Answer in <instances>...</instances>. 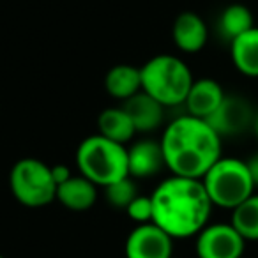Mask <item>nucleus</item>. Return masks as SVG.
<instances>
[{"mask_svg": "<svg viewBox=\"0 0 258 258\" xmlns=\"http://www.w3.org/2000/svg\"><path fill=\"white\" fill-rule=\"evenodd\" d=\"M214 207L233 211L254 193V179L247 161L239 158H219L202 179Z\"/></svg>", "mask_w": 258, "mask_h": 258, "instance_id": "obj_5", "label": "nucleus"}, {"mask_svg": "<svg viewBox=\"0 0 258 258\" xmlns=\"http://www.w3.org/2000/svg\"><path fill=\"white\" fill-rule=\"evenodd\" d=\"M97 129L99 135H103L108 140H113L117 144L125 145L131 138L135 137L137 129H135L133 120L129 118L124 108H106L97 117Z\"/></svg>", "mask_w": 258, "mask_h": 258, "instance_id": "obj_17", "label": "nucleus"}, {"mask_svg": "<svg viewBox=\"0 0 258 258\" xmlns=\"http://www.w3.org/2000/svg\"><path fill=\"white\" fill-rule=\"evenodd\" d=\"M230 57L240 75L258 78V27L230 41Z\"/></svg>", "mask_w": 258, "mask_h": 258, "instance_id": "obj_15", "label": "nucleus"}, {"mask_svg": "<svg viewBox=\"0 0 258 258\" xmlns=\"http://www.w3.org/2000/svg\"><path fill=\"white\" fill-rule=\"evenodd\" d=\"M104 89L115 99L125 101L142 90L140 68L131 64L113 66L104 76Z\"/></svg>", "mask_w": 258, "mask_h": 258, "instance_id": "obj_16", "label": "nucleus"}, {"mask_svg": "<svg viewBox=\"0 0 258 258\" xmlns=\"http://www.w3.org/2000/svg\"><path fill=\"white\" fill-rule=\"evenodd\" d=\"M172 37L175 46L180 51H184V53H198L207 44L209 39L207 23L197 13L184 11L173 22Z\"/></svg>", "mask_w": 258, "mask_h": 258, "instance_id": "obj_10", "label": "nucleus"}, {"mask_svg": "<svg viewBox=\"0 0 258 258\" xmlns=\"http://www.w3.org/2000/svg\"><path fill=\"white\" fill-rule=\"evenodd\" d=\"M152 223L172 239L197 237L209 225L212 202L202 179L170 175L151 195Z\"/></svg>", "mask_w": 258, "mask_h": 258, "instance_id": "obj_1", "label": "nucleus"}, {"mask_svg": "<svg viewBox=\"0 0 258 258\" xmlns=\"http://www.w3.org/2000/svg\"><path fill=\"white\" fill-rule=\"evenodd\" d=\"M0 258H4V256H2V254H0Z\"/></svg>", "mask_w": 258, "mask_h": 258, "instance_id": "obj_25", "label": "nucleus"}, {"mask_svg": "<svg viewBox=\"0 0 258 258\" xmlns=\"http://www.w3.org/2000/svg\"><path fill=\"white\" fill-rule=\"evenodd\" d=\"M254 159H256V161H258V152H256V156H254Z\"/></svg>", "mask_w": 258, "mask_h": 258, "instance_id": "obj_24", "label": "nucleus"}, {"mask_svg": "<svg viewBox=\"0 0 258 258\" xmlns=\"http://www.w3.org/2000/svg\"><path fill=\"white\" fill-rule=\"evenodd\" d=\"M253 27V13L242 4H230L228 8L223 9L221 16H219V32L228 41L242 36Z\"/></svg>", "mask_w": 258, "mask_h": 258, "instance_id": "obj_18", "label": "nucleus"}, {"mask_svg": "<svg viewBox=\"0 0 258 258\" xmlns=\"http://www.w3.org/2000/svg\"><path fill=\"white\" fill-rule=\"evenodd\" d=\"M254 115L249 103L239 96H226L219 108L205 120L212 125L219 137H233L242 133L247 125H253Z\"/></svg>", "mask_w": 258, "mask_h": 258, "instance_id": "obj_9", "label": "nucleus"}, {"mask_svg": "<svg viewBox=\"0 0 258 258\" xmlns=\"http://www.w3.org/2000/svg\"><path fill=\"white\" fill-rule=\"evenodd\" d=\"M9 187L16 202L25 207L39 209L57 200V184L51 166L37 158H22L9 173Z\"/></svg>", "mask_w": 258, "mask_h": 258, "instance_id": "obj_6", "label": "nucleus"}, {"mask_svg": "<svg viewBox=\"0 0 258 258\" xmlns=\"http://www.w3.org/2000/svg\"><path fill=\"white\" fill-rule=\"evenodd\" d=\"M125 113L133 120L137 133H151L156 131L165 120V106L161 103L140 90L133 97L124 101Z\"/></svg>", "mask_w": 258, "mask_h": 258, "instance_id": "obj_12", "label": "nucleus"}, {"mask_svg": "<svg viewBox=\"0 0 258 258\" xmlns=\"http://www.w3.org/2000/svg\"><path fill=\"white\" fill-rule=\"evenodd\" d=\"M127 216L138 225H145V223H152V200L151 197H144L138 195L131 204L125 209Z\"/></svg>", "mask_w": 258, "mask_h": 258, "instance_id": "obj_21", "label": "nucleus"}, {"mask_svg": "<svg viewBox=\"0 0 258 258\" xmlns=\"http://www.w3.org/2000/svg\"><path fill=\"white\" fill-rule=\"evenodd\" d=\"M165 165L161 142L142 140L127 149V168L129 177L133 179H149L158 175Z\"/></svg>", "mask_w": 258, "mask_h": 258, "instance_id": "obj_11", "label": "nucleus"}, {"mask_svg": "<svg viewBox=\"0 0 258 258\" xmlns=\"http://www.w3.org/2000/svg\"><path fill=\"white\" fill-rule=\"evenodd\" d=\"M104 197L108 204L113 205L115 209H127V205L138 197L137 182L133 177H124V179L111 182L110 186L104 187Z\"/></svg>", "mask_w": 258, "mask_h": 258, "instance_id": "obj_20", "label": "nucleus"}, {"mask_svg": "<svg viewBox=\"0 0 258 258\" xmlns=\"http://www.w3.org/2000/svg\"><path fill=\"white\" fill-rule=\"evenodd\" d=\"M76 166L90 182L106 187L111 182L129 177L127 149L99 133L92 135L82 140L76 149Z\"/></svg>", "mask_w": 258, "mask_h": 258, "instance_id": "obj_4", "label": "nucleus"}, {"mask_svg": "<svg viewBox=\"0 0 258 258\" xmlns=\"http://www.w3.org/2000/svg\"><path fill=\"white\" fill-rule=\"evenodd\" d=\"M51 175H53V180H55V184H57V187L73 177L71 175V170H69V166H66V165H55V166H51Z\"/></svg>", "mask_w": 258, "mask_h": 258, "instance_id": "obj_22", "label": "nucleus"}, {"mask_svg": "<svg viewBox=\"0 0 258 258\" xmlns=\"http://www.w3.org/2000/svg\"><path fill=\"white\" fill-rule=\"evenodd\" d=\"M244 247L246 239L232 223H209L195 242L198 258H242Z\"/></svg>", "mask_w": 258, "mask_h": 258, "instance_id": "obj_7", "label": "nucleus"}, {"mask_svg": "<svg viewBox=\"0 0 258 258\" xmlns=\"http://www.w3.org/2000/svg\"><path fill=\"white\" fill-rule=\"evenodd\" d=\"M172 258H173V256H172Z\"/></svg>", "mask_w": 258, "mask_h": 258, "instance_id": "obj_26", "label": "nucleus"}, {"mask_svg": "<svg viewBox=\"0 0 258 258\" xmlns=\"http://www.w3.org/2000/svg\"><path fill=\"white\" fill-rule=\"evenodd\" d=\"M232 226L246 240H258V195L253 193L249 198L237 205L232 211Z\"/></svg>", "mask_w": 258, "mask_h": 258, "instance_id": "obj_19", "label": "nucleus"}, {"mask_svg": "<svg viewBox=\"0 0 258 258\" xmlns=\"http://www.w3.org/2000/svg\"><path fill=\"white\" fill-rule=\"evenodd\" d=\"M161 149L172 175L204 179L221 158V137L205 118L186 113L173 118L163 131Z\"/></svg>", "mask_w": 258, "mask_h": 258, "instance_id": "obj_2", "label": "nucleus"}, {"mask_svg": "<svg viewBox=\"0 0 258 258\" xmlns=\"http://www.w3.org/2000/svg\"><path fill=\"white\" fill-rule=\"evenodd\" d=\"M225 97L226 94L219 82L212 78H200L193 82L184 104L189 115L207 118L218 110Z\"/></svg>", "mask_w": 258, "mask_h": 258, "instance_id": "obj_13", "label": "nucleus"}, {"mask_svg": "<svg viewBox=\"0 0 258 258\" xmlns=\"http://www.w3.org/2000/svg\"><path fill=\"white\" fill-rule=\"evenodd\" d=\"M57 200L69 211H89L97 200V186L83 175L71 177L57 187Z\"/></svg>", "mask_w": 258, "mask_h": 258, "instance_id": "obj_14", "label": "nucleus"}, {"mask_svg": "<svg viewBox=\"0 0 258 258\" xmlns=\"http://www.w3.org/2000/svg\"><path fill=\"white\" fill-rule=\"evenodd\" d=\"M142 90L165 108L184 104L195 78L182 58L175 55H156L140 68Z\"/></svg>", "mask_w": 258, "mask_h": 258, "instance_id": "obj_3", "label": "nucleus"}, {"mask_svg": "<svg viewBox=\"0 0 258 258\" xmlns=\"http://www.w3.org/2000/svg\"><path fill=\"white\" fill-rule=\"evenodd\" d=\"M125 258H172L173 239L154 223L138 225L124 244Z\"/></svg>", "mask_w": 258, "mask_h": 258, "instance_id": "obj_8", "label": "nucleus"}, {"mask_svg": "<svg viewBox=\"0 0 258 258\" xmlns=\"http://www.w3.org/2000/svg\"><path fill=\"white\" fill-rule=\"evenodd\" d=\"M253 129H254V133H256L258 137V113L254 115V122H253Z\"/></svg>", "mask_w": 258, "mask_h": 258, "instance_id": "obj_23", "label": "nucleus"}]
</instances>
